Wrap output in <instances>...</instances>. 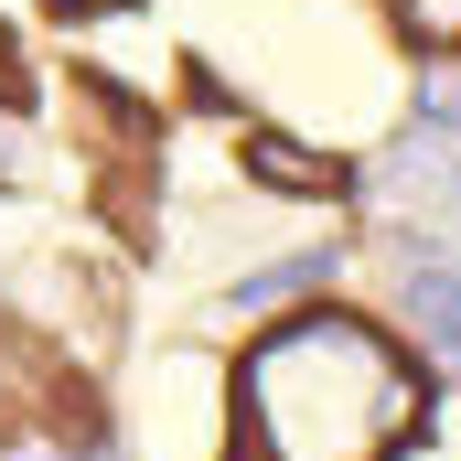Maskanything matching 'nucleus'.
I'll return each mask as SVG.
<instances>
[{
	"instance_id": "4",
	"label": "nucleus",
	"mask_w": 461,
	"mask_h": 461,
	"mask_svg": "<svg viewBox=\"0 0 461 461\" xmlns=\"http://www.w3.org/2000/svg\"><path fill=\"white\" fill-rule=\"evenodd\" d=\"M0 76H11V43H0Z\"/></svg>"
},
{
	"instance_id": "1",
	"label": "nucleus",
	"mask_w": 461,
	"mask_h": 461,
	"mask_svg": "<svg viewBox=\"0 0 461 461\" xmlns=\"http://www.w3.org/2000/svg\"><path fill=\"white\" fill-rule=\"evenodd\" d=\"M419 419V375L386 333L344 312H312L247 354L236 375V429L247 461H386Z\"/></svg>"
},
{
	"instance_id": "5",
	"label": "nucleus",
	"mask_w": 461,
	"mask_h": 461,
	"mask_svg": "<svg viewBox=\"0 0 461 461\" xmlns=\"http://www.w3.org/2000/svg\"><path fill=\"white\" fill-rule=\"evenodd\" d=\"M0 140H11V129H0Z\"/></svg>"
},
{
	"instance_id": "3",
	"label": "nucleus",
	"mask_w": 461,
	"mask_h": 461,
	"mask_svg": "<svg viewBox=\"0 0 461 461\" xmlns=\"http://www.w3.org/2000/svg\"><path fill=\"white\" fill-rule=\"evenodd\" d=\"M397 22H408L419 43H440V54H461V0H397Z\"/></svg>"
},
{
	"instance_id": "2",
	"label": "nucleus",
	"mask_w": 461,
	"mask_h": 461,
	"mask_svg": "<svg viewBox=\"0 0 461 461\" xmlns=\"http://www.w3.org/2000/svg\"><path fill=\"white\" fill-rule=\"evenodd\" d=\"M247 172H268V183H279V194H333V183H344V172H333V161H312V150H301V140H268V129H258V140H247Z\"/></svg>"
}]
</instances>
